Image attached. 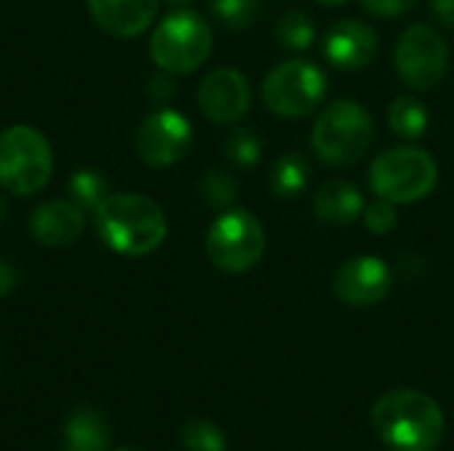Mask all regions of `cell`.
<instances>
[{"label": "cell", "instance_id": "obj_33", "mask_svg": "<svg viewBox=\"0 0 454 451\" xmlns=\"http://www.w3.org/2000/svg\"><path fill=\"white\" fill-rule=\"evenodd\" d=\"M170 3H176V5H184V3H192V0H170Z\"/></svg>", "mask_w": 454, "mask_h": 451}, {"label": "cell", "instance_id": "obj_20", "mask_svg": "<svg viewBox=\"0 0 454 451\" xmlns=\"http://www.w3.org/2000/svg\"><path fill=\"white\" fill-rule=\"evenodd\" d=\"M274 37L279 43V48L285 51H293V53H303L314 45L317 40V29H314V21L311 16L301 13V11H290L285 13L277 27H274Z\"/></svg>", "mask_w": 454, "mask_h": 451}, {"label": "cell", "instance_id": "obj_32", "mask_svg": "<svg viewBox=\"0 0 454 451\" xmlns=\"http://www.w3.org/2000/svg\"><path fill=\"white\" fill-rule=\"evenodd\" d=\"M114 451H144V449H136V447H122V449H114Z\"/></svg>", "mask_w": 454, "mask_h": 451}, {"label": "cell", "instance_id": "obj_29", "mask_svg": "<svg viewBox=\"0 0 454 451\" xmlns=\"http://www.w3.org/2000/svg\"><path fill=\"white\" fill-rule=\"evenodd\" d=\"M149 85H152V88H149V96L157 98V101H165V98H170V96L176 93V85H173L170 77H152Z\"/></svg>", "mask_w": 454, "mask_h": 451}, {"label": "cell", "instance_id": "obj_10", "mask_svg": "<svg viewBox=\"0 0 454 451\" xmlns=\"http://www.w3.org/2000/svg\"><path fill=\"white\" fill-rule=\"evenodd\" d=\"M138 157L152 167H170L192 149V122L176 109H154L138 125Z\"/></svg>", "mask_w": 454, "mask_h": 451}, {"label": "cell", "instance_id": "obj_8", "mask_svg": "<svg viewBox=\"0 0 454 451\" xmlns=\"http://www.w3.org/2000/svg\"><path fill=\"white\" fill-rule=\"evenodd\" d=\"M205 250L210 263L223 274L250 271L266 250L263 223L250 210H226L207 229Z\"/></svg>", "mask_w": 454, "mask_h": 451}, {"label": "cell", "instance_id": "obj_17", "mask_svg": "<svg viewBox=\"0 0 454 451\" xmlns=\"http://www.w3.org/2000/svg\"><path fill=\"white\" fill-rule=\"evenodd\" d=\"M109 423L101 412L82 407L74 409L61 433V451H106L109 447Z\"/></svg>", "mask_w": 454, "mask_h": 451}, {"label": "cell", "instance_id": "obj_26", "mask_svg": "<svg viewBox=\"0 0 454 451\" xmlns=\"http://www.w3.org/2000/svg\"><path fill=\"white\" fill-rule=\"evenodd\" d=\"M362 218H364V226H367L372 234H388L391 229H396V221H399L396 205L388 202V199H380V197H378L372 205L364 207Z\"/></svg>", "mask_w": 454, "mask_h": 451}, {"label": "cell", "instance_id": "obj_28", "mask_svg": "<svg viewBox=\"0 0 454 451\" xmlns=\"http://www.w3.org/2000/svg\"><path fill=\"white\" fill-rule=\"evenodd\" d=\"M431 13L439 24L454 29V0H431Z\"/></svg>", "mask_w": 454, "mask_h": 451}, {"label": "cell", "instance_id": "obj_18", "mask_svg": "<svg viewBox=\"0 0 454 451\" xmlns=\"http://www.w3.org/2000/svg\"><path fill=\"white\" fill-rule=\"evenodd\" d=\"M311 178V165L301 152H287L282 154L269 173V186L277 199H295L303 194Z\"/></svg>", "mask_w": 454, "mask_h": 451}, {"label": "cell", "instance_id": "obj_24", "mask_svg": "<svg viewBox=\"0 0 454 451\" xmlns=\"http://www.w3.org/2000/svg\"><path fill=\"white\" fill-rule=\"evenodd\" d=\"M181 444L186 451H226V436L215 423L205 417H194L184 423Z\"/></svg>", "mask_w": 454, "mask_h": 451}, {"label": "cell", "instance_id": "obj_12", "mask_svg": "<svg viewBox=\"0 0 454 451\" xmlns=\"http://www.w3.org/2000/svg\"><path fill=\"white\" fill-rule=\"evenodd\" d=\"M197 104L207 120L218 125H234L250 112V104H253L250 82L239 69H231V66L213 69L200 82Z\"/></svg>", "mask_w": 454, "mask_h": 451}, {"label": "cell", "instance_id": "obj_27", "mask_svg": "<svg viewBox=\"0 0 454 451\" xmlns=\"http://www.w3.org/2000/svg\"><path fill=\"white\" fill-rule=\"evenodd\" d=\"M359 3L364 11H370L372 16H380V19L404 16L418 5V0H359Z\"/></svg>", "mask_w": 454, "mask_h": 451}, {"label": "cell", "instance_id": "obj_9", "mask_svg": "<svg viewBox=\"0 0 454 451\" xmlns=\"http://www.w3.org/2000/svg\"><path fill=\"white\" fill-rule=\"evenodd\" d=\"M394 66L402 82L412 90H431L442 82L450 66V45L431 24H412L402 32Z\"/></svg>", "mask_w": 454, "mask_h": 451}, {"label": "cell", "instance_id": "obj_7", "mask_svg": "<svg viewBox=\"0 0 454 451\" xmlns=\"http://www.w3.org/2000/svg\"><path fill=\"white\" fill-rule=\"evenodd\" d=\"M261 96L271 114L298 120L319 109V104L325 101L327 74L306 58L282 61L266 74Z\"/></svg>", "mask_w": 454, "mask_h": 451}, {"label": "cell", "instance_id": "obj_21", "mask_svg": "<svg viewBox=\"0 0 454 451\" xmlns=\"http://www.w3.org/2000/svg\"><path fill=\"white\" fill-rule=\"evenodd\" d=\"M109 186H106V178L93 170V167H82V170H74L72 178H69V199L82 207V210H90L96 213L98 205L109 197L106 194Z\"/></svg>", "mask_w": 454, "mask_h": 451}, {"label": "cell", "instance_id": "obj_25", "mask_svg": "<svg viewBox=\"0 0 454 451\" xmlns=\"http://www.w3.org/2000/svg\"><path fill=\"white\" fill-rule=\"evenodd\" d=\"M200 194H202L205 205H210V207H215V210H223V207H229V205L237 199V181H234L229 173L213 167V170H207V173L202 175V181H200Z\"/></svg>", "mask_w": 454, "mask_h": 451}, {"label": "cell", "instance_id": "obj_30", "mask_svg": "<svg viewBox=\"0 0 454 451\" xmlns=\"http://www.w3.org/2000/svg\"><path fill=\"white\" fill-rule=\"evenodd\" d=\"M13 284H16V271H13V266L5 263V260H0V298L8 295V292L13 290Z\"/></svg>", "mask_w": 454, "mask_h": 451}, {"label": "cell", "instance_id": "obj_6", "mask_svg": "<svg viewBox=\"0 0 454 451\" xmlns=\"http://www.w3.org/2000/svg\"><path fill=\"white\" fill-rule=\"evenodd\" d=\"M213 51L210 24L194 11L168 13L149 37L152 61L168 74H192L197 72Z\"/></svg>", "mask_w": 454, "mask_h": 451}, {"label": "cell", "instance_id": "obj_23", "mask_svg": "<svg viewBox=\"0 0 454 451\" xmlns=\"http://www.w3.org/2000/svg\"><path fill=\"white\" fill-rule=\"evenodd\" d=\"M223 152H226V159L234 165V167H255L258 159H261V152H263V144L258 138L255 130L250 128H234L226 141H223Z\"/></svg>", "mask_w": 454, "mask_h": 451}, {"label": "cell", "instance_id": "obj_2", "mask_svg": "<svg viewBox=\"0 0 454 451\" xmlns=\"http://www.w3.org/2000/svg\"><path fill=\"white\" fill-rule=\"evenodd\" d=\"M372 428L394 451H436L444 439V412L423 391L399 388L375 401Z\"/></svg>", "mask_w": 454, "mask_h": 451}, {"label": "cell", "instance_id": "obj_31", "mask_svg": "<svg viewBox=\"0 0 454 451\" xmlns=\"http://www.w3.org/2000/svg\"><path fill=\"white\" fill-rule=\"evenodd\" d=\"M317 3H322V5H330V8H338V5H343L346 0H317Z\"/></svg>", "mask_w": 454, "mask_h": 451}, {"label": "cell", "instance_id": "obj_13", "mask_svg": "<svg viewBox=\"0 0 454 451\" xmlns=\"http://www.w3.org/2000/svg\"><path fill=\"white\" fill-rule=\"evenodd\" d=\"M325 58L340 72H359L378 56V32L362 19L335 21L322 43Z\"/></svg>", "mask_w": 454, "mask_h": 451}, {"label": "cell", "instance_id": "obj_14", "mask_svg": "<svg viewBox=\"0 0 454 451\" xmlns=\"http://www.w3.org/2000/svg\"><path fill=\"white\" fill-rule=\"evenodd\" d=\"M85 229V210L72 199H48L37 205L29 215L32 237L45 247L72 245Z\"/></svg>", "mask_w": 454, "mask_h": 451}, {"label": "cell", "instance_id": "obj_4", "mask_svg": "<svg viewBox=\"0 0 454 451\" xmlns=\"http://www.w3.org/2000/svg\"><path fill=\"white\" fill-rule=\"evenodd\" d=\"M439 181L436 159L418 146H396L380 152L370 165V189L394 205L426 199Z\"/></svg>", "mask_w": 454, "mask_h": 451}, {"label": "cell", "instance_id": "obj_1", "mask_svg": "<svg viewBox=\"0 0 454 451\" xmlns=\"http://www.w3.org/2000/svg\"><path fill=\"white\" fill-rule=\"evenodd\" d=\"M93 215L101 242L117 255H149L168 237V218L162 207L136 191L109 194Z\"/></svg>", "mask_w": 454, "mask_h": 451}, {"label": "cell", "instance_id": "obj_11", "mask_svg": "<svg viewBox=\"0 0 454 451\" xmlns=\"http://www.w3.org/2000/svg\"><path fill=\"white\" fill-rule=\"evenodd\" d=\"M394 287V271L378 255H354L340 263L333 279V290L340 303L354 308L378 306Z\"/></svg>", "mask_w": 454, "mask_h": 451}, {"label": "cell", "instance_id": "obj_19", "mask_svg": "<svg viewBox=\"0 0 454 451\" xmlns=\"http://www.w3.org/2000/svg\"><path fill=\"white\" fill-rule=\"evenodd\" d=\"M388 125L399 138L418 141L426 136V130L431 125V114L423 101H418L412 96H399L388 106Z\"/></svg>", "mask_w": 454, "mask_h": 451}, {"label": "cell", "instance_id": "obj_16", "mask_svg": "<svg viewBox=\"0 0 454 451\" xmlns=\"http://www.w3.org/2000/svg\"><path fill=\"white\" fill-rule=\"evenodd\" d=\"M367 202L364 194L356 183L335 178L319 186V191L314 194V213L322 223L330 226H348L356 218H362Z\"/></svg>", "mask_w": 454, "mask_h": 451}, {"label": "cell", "instance_id": "obj_22", "mask_svg": "<svg viewBox=\"0 0 454 451\" xmlns=\"http://www.w3.org/2000/svg\"><path fill=\"white\" fill-rule=\"evenodd\" d=\"M210 13L226 29H250L261 16V0H210Z\"/></svg>", "mask_w": 454, "mask_h": 451}, {"label": "cell", "instance_id": "obj_5", "mask_svg": "<svg viewBox=\"0 0 454 451\" xmlns=\"http://www.w3.org/2000/svg\"><path fill=\"white\" fill-rule=\"evenodd\" d=\"M53 175L48 138L32 125H11L0 133V189L16 197L37 194Z\"/></svg>", "mask_w": 454, "mask_h": 451}, {"label": "cell", "instance_id": "obj_3", "mask_svg": "<svg viewBox=\"0 0 454 451\" xmlns=\"http://www.w3.org/2000/svg\"><path fill=\"white\" fill-rule=\"evenodd\" d=\"M375 125L370 112L354 101L340 98L322 109L311 130V149L319 162L330 167H348L356 165L372 146Z\"/></svg>", "mask_w": 454, "mask_h": 451}, {"label": "cell", "instance_id": "obj_15", "mask_svg": "<svg viewBox=\"0 0 454 451\" xmlns=\"http://www.w3.org/2000/svg\"><path fill=\"white\" fill-rule=\"evenodd\" d=\"M88 11L98 29L128 40L152 27L160 0H88Z\"/></svg>", "mask_w": 454, "mask_h": 451}]
</instances>
